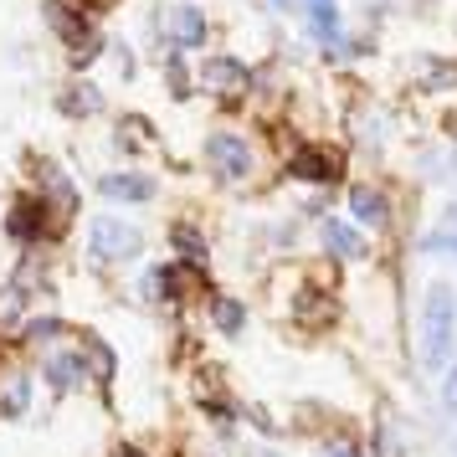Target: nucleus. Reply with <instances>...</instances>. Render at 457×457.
<instances>
[{
	"label": "nucleus",
	"instance_id": "1",
	"mask_svg": "<svg viewBox=\"0 0 457 457\" xmlns=\"http://www.w3.org/2000/svg\"><path fill=\"white\" fill-rule=\"evenodd\" d=\"M416 354L427 370H447L457 354V293L447 283H432L421 298V329H416Z\"/></svg>",
	"mask_w": 457,
	"mask_h": 457
},
{
	"label": "nucleus",
	"instance_id": "2",
	"mask_svg": "<svg viewBox=\"0 0 457 457\" xmlns=\"http://www.w3.org/2000/svg\"><path fill=\"white\" fill-rule=\"evenodd\" d=\"M145 252V237L119 221V216H93L87 221V257L98 262V268H119V262H134Z\"/></svg>",
	"mask_w": 457,
	"mask_h": 457
},
{
	"label": "nucleus",
	"instance_id": "3",
	"mask_svg": "<svg viewBox=\"0 0 457 457\" xmlns=\"http://www.w3.org/2000/svg\"><path fill=\"white\" fill-rule=\"evenodd\" d=\"M37 375L46 380V391H52V395H78V391H87L93 365H87L83 339H78V345H52V350H42V360H37Z\"/></svg>",
	"mask_w": 457,
	"mask_h": 457
},
{
	"label": "nucleus",
	"instance_id": "4",
	"mask_svg": "<svg viewBox=\"0 0 457 457\" xmlns=\"http://www.w3.org/2000/svg\"><path fill=\"white\" fill-rule=\"evenodd\" d=\"M57 231V211L46 206L42 195H16L11 211H5V237L16 242V247H42L46 237Z\"/></svg>",
	"mask_w": 457,
	"mask_h": 457
},
{
	"label": "nucleus",
	"instance_id": "5",
	"mask_svg": "<svg viewBox=\"0 0 457 457\" xmlns=\"http://www.w3.org/2000/svg\"><path fill=\"white\" fill-rule=\"evenodd\" d=\"M206 165L216 180H227V186H242V180H252V170H257V149L242 139V134H211L206 139Z\"/></svg>",
	"mask_w": 457,
	"mask_h": 457
},
{
	"label": "nucleus",
	"instance_id": "6",
	"mask_svg": "<svg viewBox=\"0 0 457 457\" xmlns=\"http://www.w3.org/2000/svg\"><path fill=\"white\" fill-rule=\"evenodd\" d=\"M46 21L57 26V37H62V46L78 57V62H87L93 52H98V31H93V21H87L83 11H72V5H62V0H46Z\"/></svg>",
	"mask_w": 457,
	"mask_h": 457
},
{
	"label": "nucleus",
	"instance_id": "7",
	"mask_svg": "<svg viewBox=\"0 0 457 457\" xmlns=\"http://www.w3.org/2000/svg\"><path fill=\"white\" fill-rule=\"evenodd\" d=\"M154 190L160 186H154V175H145V170H113V175L98 180V195L113 201V206H149Z\"/></svg>",
	"mask_w": 457,
	"mask_h": 457
},
{
	"label": "nucleus",
	"instance_id": "8",
	"mask_svg": "<svg viewBox=\"0 0 457 457\" xmlns=\"http://www.w3.org/2000/svg\"><path fill=\"white\" fill-rule=\"evenodd\" d=\"M293 180H309V186H334L339 175H345V160L334 154V149H319V145H303V149H293Z\"/></svg>",
	"mask_w": 457,
	"mask_h": 457
},
{
	"label": "nucleus",
	"instance_id": "9",
	"mask_svg": "<svg viewBox=\"0 0 457 457\" xmlns=\"http://www.w3.org/2000/svg\"><path fill=\"white\" fill-rule=\"evenodd\" d=\"M160 26H165V37L175 46H201L206 42V16H201L195 5H186V0L165 5V11H160Z\"/></svg>",
	"mask_w": 457,
	"mask_h": 457
},
{
	"label": "nucleus",
	"instance_id": "10",
	"mask_svg": "<svg viewBox=\"0 0 457 457\" xmlns=\"http://www.w3.org/2000/svg\"><path fill=\"white\" fill-rule=\"evenodd\" d=\"M31 386H37V375L26 370V365H5L0 370V416H26L31 411Z\"/></svg>",
	"mask_w": 457,
	"mask_h": 457
},
{
	"label": "nucleus",
	"instance_id": "11",
	"mask_svg": "<svg viewBox=\"0 0 457 457\" xmlns=\"http://www.w3.org/2000/svg\"><path fill=\"white\" fill-rule=\"evenodd\" d=\"M201 83L211 87V93H227V98H237V93H247L252 72L237 57H211L206 67H201Z\"/></svg>",
	"mask_w": 457,
	"mask_h": 457
},
{
	"label": "nucleus",
	"instance_id": "12",
	"mask_svg": "<svg viewBox=\"0 0 457 457\" xmlns=\"http://www.w3.org/2000/svg\"><path fill=\"white\" fill-rule=\"evenodd\" d=\"M350 216L360 221V227L386 231V227H391V201H386V190H375V186H354V190H350Z\"/></svg>",
	"mask_w": 457,
	"mask_h": 457
},
{
	"label": "nucleus",
	"instance_id": "13",
	"mask_svg": "<svg viewBox=\"0 0 457 457\" xmlns=\"http://www.w3.org/2000/svg\"><path fill=\"white\" fill-rule=\"evenodd\" d=\"M206 319L216 334H242L247 329V303L242 298H231V293H206Z\"/></svg>",
	"mask_w": 457,
	"mask_h": 457
},
{
	"label": "nucleus",
	"instance_id": "14",
	"mask_svg": "<svg viewBox=\"0 0 457 457\" xmlns=\"http://www.w3.org/2000/svg\"><path fill=\"white\" fill-rule=\"evenodd\" d=\"M37 175H42V201H46V206L57 211V216H72V211H78V186L62 175V165H52V160H46Z\"/></svg>",
	"mask_w": 457,
	"mask_h": 457
},
{
	"label": "nucleus",
	"instance_id": "15",
	"mask_svg": "<svg viewBox=\"0 0 457 457\" xmlns=\"http://www.w3.org/2000/svg\"><path fill=\"white\" fill-rule=\"evenodd\" d=\"M334 319V298L324 288H298L293 293V324H303V329H324Z\"/></svg>",
	"mask_w": 457,
	"mask_h": 457
},
{
	"label": "nucleus",
	"instance_id": "16",
	"mask_svg": "<svg viewBox=\"0 0 457 457\" xmlns=\"http://www.w3.org/2000/svg\"><path fill=\"white\" fill-rule=\"evenodd\" d=\"M319 237H324V252H329V257H339V262H360V257H365V237H360L350 221H334V216H329Z\"/></svg>",
	"mask_w": 457,
	"mask_h": 457
},
{
	"label": "nucleus",
	"instance_id": "17",
	"mask_svg": "<svg viewBox=\"0 0 457 457\" xmlns=\"http://www.w3.org/2000/svg\"><path fill=\"white\" fill-rule=\"evenodd\" d=\"M67 334H72V324L57 319V313H31V319L21 324V339L31 345V350H42V345L52 350V345H62Z\"/></svg>",
	"mask_w": 457,
	"mask_h": 457
},
{
	"label": "nucleus",
	"instance_id": "18",
	"mask_svg": "<svg viewBox=\"0 0 457 457\" xmlns=\"http://www.w3.org/2000/svg\"><path fill=\"white\" fill-rule=\"evenodd\" d=\"M57 108H62L67 119H87V113H98V108H104V93H98L93 83H72L62 98H57Z\"/></svg>",
	"mask_w": 457,
	"mask_h": 457
},
{
	"label": "nucleus",
	"instance_id": "19",
	"mask_svg": "<svg viewBox=\"0 0 457 457\" xmlns=\"http://www.w3.org/2000/svg\"><path fill=\"white\" fill-rule=\"evenodd\" d=\"M170 242H175V252H180V262H195V268L206 262V237H201L195 227H186V221L170 227Z\"/></svg>",
	"mask_w": 457,
	"mask_h": 457
},
{
	"label": "nucleus",
	"instance_id": "20",
	"mask_svg": "<svg viewBox=\"0 0 457 457\" xmlns=\"http://www.w3.org/2000/svg\"><path fill=\"white\" fill-rule=\"evenodd\" d=\"M83 350H87V365H93V380H98V386H108V380H113V370H119L113 350H108L104 339H93V334L83 339Z\"/></svg>",
	"mask_w": 457,
	"mask_h": 457
},
{
	"label": "nucleus",
	"instance_id": "21",
	"mask_svg": "<svg viewBox=\"0 0 457 457\" xmlns=\"http://www.w3.org/2000/svg\"><path fill=\"white\" fill-rule=\"evenodd\" d=\"M313 31L324 46H339V16H334L329 0H313Z\"/></svg>",
	"mask_w": 457,
	"mask_h": 457
},
{
	"label": "nucleus",
	"instance_id": "22",
	"mask_svg": "<svg viewBox=\"0 0 457 457\" xmlns=\"http://www.w3.org/2000/svg\"><path fill=\"white\" fill-rule=\"evenodd\" d=\"M416 252H432V257H457V231H432V237H421Z\"/></svg>",
	"mask_w": 457,
	"mask_h": 457
},
{
	"label": "nucleus",
	"instance_id": "23",
	"mask_svg": "<svg viewBox=\"0 0 457 457\" xmlns=\"http://www.w3.org/2000/svg\"><path fill=\"white\" fill-rule=\"evenodd\" d=\"M436 401H442V416H453L457 421V365L442 370V395H436Z\"/></svg>",
	"mask_w": 457,
	"mask_h": 457
},
{
	"label": "nucleus",
	"instance_id": "24",
	"mask_svg": "<svg viewBox=\"0 0 457 457\" xmlns=\"http://www.w3.org/2000/svg\"><path fill=\"white\" fill-rule=\"evenodd\" d=\"M324 457H365V447L350 436H324Z\"/></svg>",
	"mask_w": 457,
	"mask_h": 457
},
{
	"label": "nucleus",
	"instance_id": "25",
	"mask_svg": "<svg viewBox=\"0 0 457 457\" xmlns=\"http://www.w3.org/2000/svg\"><path fill=\"white\" fill-rule=\"evenodd\" d=\"M247 457H283V453H278V447H268V442H252Z\"/></svg>",
	"mask_w": 457,
	"mask_h": 457
},
{
	"label": "nucleus",
	"instance_id": "26",
	"mask_svg": "<svg viewBox=\"0 0 457 457\" xmlns=\"http://www.w3.org/2000/svg\"><path fill=\"white\" fill-rule=\"evenodd\" d=\"M442 231H457V201L447 211H442Z\"/></svg>",
	"mask_w": 457,
	"mask_h": 457
},
{
	"label": "nucleus",
	"instance_id": "27",
	"mask_svg": "<svg viewBox=\"0 0 457 457\" xmlns=\"http://www.w3.org/2000/svg\"><path fill=\"white\" fill-rule=\"evenodd\" d=\"M113 457H149V453H145V447H134V442H129V447H119Z\"/></svg>",
	"mask_w": 457,
	"mask_h": 457
},
{
	"label": "nucleus",
	"instance_id": "28",
	"mask_svg": "<svg viewBox=\"0 0 457 457\" xmlns=\"http://www.w3.org/2000/svg\"><path fill=\"white\" fill-rule=\"evenodd\" d=\"M5 365H11V360H5V339H0V370H5Z\"/></svg>",
	"mask_w": 457,
	"mask_h": 457
},
{
	"label": "nucleus",
	"instance_id": "29",
	"mask_svg": "<svg viewBox=\"0 0 457 457\" xmlns=\"http://www.w3.org/2000/svg\"><path fill=\"white\" fill-rule=\"evenodd\" d=\"M272 5H293V0H272Z\"/></svg>",
	"mask_w": 457,
	"mask_h": 457
},
{
	"label": "nucleus",
	"instance_id": "30",
	"mask_svg": "<svg viewBox=\"0 0 457 457\" xmlns=\"http://www.w3.org/2000/svg\"><path fill=\"white\" fill-rule=\"evenodd\" d=\"M93 5H113V0H93Z\"/></svg>",
	"mask_w": 457,
	"mask_h": 457
},
{
	"label": "nucleus",
	"instance_id": "31",
	"mask_svg": "<svg viewBox=\"0 0 457 457\" xmlns=\"http://www.w3.org/2000/svg\"><path fill=\"white\" fill-rule=\"evenodd\" d=\"M453 457H457V447H453Z\"/></svg>",
	"mask_w": 457,
	"mask_h": 457
}]
</instances>
